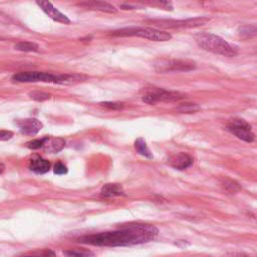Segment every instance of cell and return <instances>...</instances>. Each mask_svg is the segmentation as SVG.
<instances>
[{
	"instance_id": "ac0fdd59",
	"label": "cell",
	"mask_w": 257,
	"mask_h": 257,
	"mask_svg": "<svg viewBox=\"0 0 257 257\" xmlns=\"http://www.w3.org/2000/svg\"><path fill=\"white\" fill-rule=\"evenodd\" d=\"M64 255L67 257H95V254L87 249L83 248H74L63 251Z\"/></svg>"
},
{
	"instance_id": "30bf717a",
	"label": "cell",
	"mask_w": 257,
	"mask_h": 257,
	"mask_svg": "<svg viewBox=\"0 0 257 257\" xmlns=\"http://www.w3.org/2000/svg\"><path fill=\"white\" fill-rule=\"evenodd\" d=\"M16 124L18 125L21 134L27 136H35L43 126L41 121L32 117L18 119L16 121Z\"/></svg>"
},
{
	"instance_id": "603a6c76",
	"label": "cell",
	"mask_w": 257,
	"mask_h": 257,
	"mask_svg": "<svg viewBox=\"0 0 257 257\" xmlns=\"http://www.w3.org/2000/svg\"><path fill=\"white\" fill-rule=\"evenodd\" d=\"M239 34L243 37H251L256 34L255 25H244L239 28Z\"/></svg>"
},
{
	"instance_id": "d6986e66",
	"label": "cell",
	"mask_w": 257,
	"mask_h": 257,
	"mask_svg": "<svg viewBox=\"0 0 257 257\" xmlns=\"http://www.w3.org/2000/svg\"><path fill=\"white\" fill-rule=\"evenodd\" d=\"M14 48L16 50L24 51V52H36V51H38L39 46L34 42L21 41V42H18L17 44H15Z\"/></svg>"
},
{
	"instance_id": "52a82bcc",
	"label": "cell",
	"mask_w": 257,
	"mask_h": 257,
	"mask_svg": "<svg viewBox=\"0 0 257 257\" xmlns=\"http://www.w3.org/2000/svg\"><path fill=\"white\" fill-rule=\"evenodd\" d=\"M226 130L246 143H252L255 140V135L251 130V125L242 118L230 119Z\"/></svg>"
},
{
	"instance_id": "9a60e30c",
	"label": "cell",
	"mask_w": 257,
	"mask_h": 257,
	"mask_svg": "<svg viewBox=\"0 0 257 257\" xmlns=\"http://www.w3.org/2000/svg\"><path fill=\"white\" fill-rule=\"evenodd\" d=\"M64 146H65V141L62 138H52V139L47 138L43 145V149L47 153L56 154L60 152L64 148Z\"/></svg>"
},
{
	"instance_id": "ffe728a7",
	"label": "cell",
	"mask_w": 257,
	"mask_h": 257,
	"mask_svg": "<svg viewBox=\"0 0 257 257\" xmlns=\"http://www.w3.org/2000/svg\"><path fill=\"white\" fill-rule=\"evenodd\" d=\"M200 109H201V107L199 104L191 103V102L181 103L179 106H177V110L182 113H194Z\"/></svg>"
},
{
	"instance_id": "83f0119b",
	"label": "cell",
	"mask_w": 257,
	"mask_h": 257,
	"mask_svg": "<svg viewBox=\"0 0 257 257\" xmlns=\"http://www.w3.org/2000/svg\"><path fill=\"white\" fill-rule=\"evenodd\" d=\"M13 134L9 131H0V141H7L12 138Z\"/></svg>"
},
{
	"instance_id": "44dd1931",
	"label": "cell",
	"mask_w": 257,
	"mask_h": 257,
	"mask_svg": "<svg viewBox=\"0 0 257 257\" xmlns=\"http://www.w3.org/2000/svg\"><path fill=\"white\" fill-rule=\"evenodd\" d=\"M222 185H223V187L225 189H227L230 192H238V191L241 190L240 185L236 181H234L232 179H228V178L224 179L223 182H222Z\"/></svg>"
},
{
	"instance_id": "3957f363",
	"label": "cell",
	"mask_w": 257,
	"mask_h": 257,
	"mask_svg": "<svg viewBox=\"0 0 257 257\" xmlns=\"http://www.w3.org/2000/svg\"><path fill=\"white\" fill-rule=\"evenodd\" d=\"M112 36H138L154 41H168L172 38L171 33L159 30L154 27H142V26H131L123 27L114 31H111Z\"/></svg>"
},
{
	"instance_id": "7402d4cb",
	"label": "cell",
	"mask_w": 257,
	"mask_h": 257,
	"mask_svg": "<svg viewBox=\"0 0 257 257\" xmlns=\"http://www.w3.org/2000/svg\"><path fill=\"white\" fill-rule=\"evenodd\" d=\"M19 257H55V253L51 249H44L41 251H35Z\"/></svg>"
},
{
	"instance_id": "7c38bea8",
	"label": "cell",
	"mask_w": 257,
	"mask_h": 257,
	"mask_svg": "<svg viewBox=\"0 0 257 257\" xmlns=\"http://www.w3.org/2000/svg\"><path fill=\"white\" fill-rule=\"evenodd\" d=\"M87 79L86 75L79 74V73H62L56 74L55 83L62 84V85H71L82 82Z\"/></svg>"
},
{
	"instance_id": "7a4b0ae2",
	"label": "cell",
	"mask_w": 257,
	"mask_h": 257,
	"mask_svg": "<svg viewBox=\"0 0 257 257\" xmlns=\"http://www.w3.org/2000/svg\"><path fill=\"white\" fill-rule=\"evenodd\" d=\"M195 40L198 45L210 52L220 54L227 57L236 56L239 52L238 46L229 43L219 35L210 32H201L195 35Z\"/></svg>"
},
{
	"instance_id": "4316f807",
	"label": "cell",
	"mask_w": 257,
	"mask_h": 257,
	"mask_svg": "<svg viewBox=\"0 0 257 257\" xmlns=\"http://www.w3.org/2000/svg\"><path fill=\"white\" fill-rule=\"evenodd\" d=\"M53 172L56 175H64L67 173V168L63 163L57 162L53 167Z\"/></svg>"
},
{
	"instance_id": "f1b7e54d",
	"label": "cell",
	"mask_w": 257,
	"mask_h": 257,
	"mask_svg": "<svg viewBox=\"0 0 257 257\" xmlns=\"http://www.w3.org/2000/svg\"><path fill=\"white\" fill-rule=\"evenodd\" d=\"M4 169H5L4 165L2 163H0V174H2L4 172Z\"/></svg>"
},
{
	"instance_id": "8fae6325",
	"label": "cell",
	"mask_w": 257,
	"mask_h": 257,
	"mask_svg": "<svg viewBox=\"0 0 257 257\" xmlns=\"http://www.w3.org/2000/svg\"><path fill=\"white\" fill-rule=\"evenodd\" d=\"M193 162H194L193 158L186 153H179L177 155H174L168 161L169 165L172 168L180 171L191 167L193 165Z\"/></svg>"
},
{
	"instance_id": "d4e9b609",
	"label": "cell",
	"mask_w": 257,
	"mask_h": 257,
	"mask_svg": "<svg viewBox=\"0 0 257 257\" xmlns=\"http://www.w3.org/2000/svg\"><path fill=\"white\" fill-rule=\"evenodd\" d=\"M29 96L34 100L43 101V100L48 99L50 97V94L46 93V92H43V91H32V92L29 93Z\"/></svg>"
},
{
	"instance_id": "484cf974",
	"label": "cell",
	"mask_w": 257,
	"mask_h": 257,
	"mask_svg": "<svg viewBox=\"0 0 257 257\" xmlns=\"http://www.w3.org/2000/svg\"><path fill=\"white\" fill-rule=\"evenodd\" d=\"M101 106H104L108 109H113V110H117V109H121L123 107V104L120 102H114V101H103L99 103Z\"/></svg>"
},
{
	"instance_id": "6da1fadb",
	"label": "cell",
	"mask_w": 257,
	"mask_h": 257,
	"mask_svg": "<svg viewBox=\"0 0 257 257\" xmlns=\"http://www.w3.org/2000/svg\"><path fill=\"white\" fill-rule=\"evenodd\" d=\"M158 234L159 230L155 225L130 223L120 226L119 229L114 231L85 235L79 237L77 240L80 243L93 246L117 247L148 243L154 240Z\"/></svg>"
},
{
	"instance_id": "cb8c5ba5",
	"label": "cell",
	"mask_w": 257,
	"mask_h": 257,
	"mask_svg": "<svg viewBox=\"0 0 257 257\" xmlns=\"http://www.w3.org/2000/svg\"><path fill=\"white\" fill-rule=\"evenodd\" d=\"M47 138H42V139H36V140H32L28 143H26V147L30 150H37L40 148H43V145L45 143Z\"/></svg>"
},
{
	"instance_id": "9c48e42d",
	"label": "cell",
	"mask_w": 257,
	"mask_h": 257,
	"mask_svg": "<svg viewBox=\"0 0 257 257\" xmlns=\"http://www.w3.org/2000/svg\"><path fill=\"white\" fill-rule=\"evenodd\" d=\"M36 4L42 9V11L46 15H48L54 21L64 23V24H69L70 23V19L66 15L61 13L59 10H57L52 5L51 2H49V1H36Z\"/></svg>"
},
{
	"instance_id": "5b68a950",
	"label": "cell",
	"mask_w": 257,
	"mask_h": 257,
	"mask_svg": "<svg viewBox=\"0 0 257 257\" xmlns=\"http://www.w3.org/2000/svg\"><path fill=\"white\" fill-rule=\"evenodd\" d=\"M186 95L179 91H173V90H166L163 88H154L150 91H148L143 96V101L149 104H155L160 101L165 102H172L177 101L185 98Z\"/></svg>"
},
{
	"instance_id": "2e32d148",
	"label": "cell",
	"mask_w": 257,
	"mask_h": 257,
	"mask_svg": "<svg viewBox=\"0 0 257 257\" xmlns=\"http://www.w3.org/2000/svg\"><path fill=\"white\" fill-rule=\"evenodd\" d=\"M100 195L105 198L123 196L124 192L119 184H106L100 190Z\"/></svg>"
},
{
	"instance_id": "ba28073f",
	"label": "cell",
	"mask_w": 257,
	"mask_h": 257,
	"mask_svg": "<svg viewBox=\"0 0 257 257\" xmlns=\"http://www.w3.org/2000/svg\"><path fill=\"white\" fill-rule=\"evenodd\" d=\"M56 74L41 71H22L15 73L12 80L15 82H53L55 83Z\"/></svg>"
},
{
	"instance_id": "e0dca14e",
	"label": "cell",
	"mask_w": 257,
	"mask_h": 257,
	"mask_svg": "<svg viewBox=\"0 0 257 257\" xmlns=\"http://www.w3.org/2000/svg\"><path fill=\"white\" fill-rule=\"evenodd\" d=\"M135 150L137 151L138 154H140L141 156L147 158V159H153V154L151 153L146 141L143 138H139L135 141Z\"/></svg>"
},
{
	"instance_id": "277c9868",
	"label": "cell",
	"mask_w": 257,
	"mask_h": 257,
	"mask_svg": "<svg viewBox=\"0 0 257 257\" xmlns=\"http://www.w3.org/2000/svg\"><path fill=\"white\" fill-rule=\"evenodd\" d=\"M210 19L207 17H196L190 19H151L147 22L161 28H193L206 24Z\"/></svg>"
},
{
	"instance_id": "5bb4252c",
	"label": "cell",
	"mask_w": 257,
	"mask_h": 257,
	"mask_svg": "<svg viewBox=\"0 0 257 257\" xmlns=\"http://www.w3.org/2000/svg\"><path fill=\"white\" fill-rule=\"evenodd\" d=\"M29 168L32 172L42 175L50 170V163L47 160L36 156L30 160Z\"/></svg>"
},
{
	"instance_id": "4fadbf2b",
	"label": "cell",
	"mask_w": 257,
	"mask_h": 257,
	"mask_svg": "<svg viewBox=\"0 0 257 257\" xmlns=\"http://www.w3.org/2000/svg\"><path fill=\"white\" fill-rule=\"evenodd\" d=\"M78 5L86 8V9L97 10V11H101V12H107V13H116L117 12V9L113 5H111L107 2H103V1H86V2H81Z\"/></svg>"
},
{
	"instance_id": "8992f818",
	"label": "cell",
	"mask_w": 257,
	"mask_h": 257,
	"mask_svg": "<svg viewBox=\"0 0 257 257\" xmlns=\"http://www.w3.org/2000/svg\"><path fill=\"white\" fill-rule=\"evenodd\" d=\"M195 68V61L189 59H160L155 63V69L159 72L190 71Z\"/></svg>"
}]
</instances>
